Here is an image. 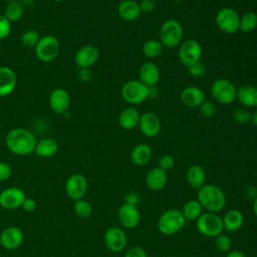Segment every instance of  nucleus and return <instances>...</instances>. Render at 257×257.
Segmentation results:
<instances>
[{
    "label": "nucleus",
    "instance_id": "1",
    "mask_svg": "<svg viewBox=\"0 0 257 257\" xmlns=\"http://www.w3.org/2000/svg\"><path fill=\"white\" fill-rule=\"evenodd\" d=\"M37 140L33 133L24 127H14L5 137L7 149L16 156H28L35 150Z\"/></svg>",
    "mask_w": 257,
    "mask_h": 257
},
{
    "label": "nucleus",
    "instance_id": "2",
    "mask_svg": "<svg viewBox=\"0 0 257 257\" xmlns=\"http://www.w3.org/2000/svg\"><path fill=\"white\" fill-rule=\"evenodd\" d=\"M197 200L208 212L218 213L226 205V196L223 190L212 184H205L198 190Z\"/></svg>",
    "mask_w": 257,
    "mask_h": 257
},
{
    "label": "nucleus",
    "instance_id": "3",
    "mask_svg": "<svg viewBox=\"0 0 257 257\" xmlns=\"http://www.w3.org/2000/svg\"><path fill=\"white\" fill-rule=\"evenodd\" d=\"M186 221L181 210L169 209L160 216L158 229L164 235H174L184 228Z\"/></svg>",
    "mask_w": 257,
    "mask_h": 257
},
{
    "label": "nucleus",
    "instance_id": "4",
    "mask_svg": "<svg viewBox=\"0 0 257 257\" xmlns=\"http://www.w3.org/2000/svg\"><path fill=\"white\" fill-rule=\"evenodd\" d=\"M120 95L122 99L130 104H141L149 98L150 87L144 84L141 80H128L122 84Z\"/></svg>",
    "mask_w": 257,
    "mask_h": 257
},
{
    "label": "nucleus",
    "instance_id": "5",
    "mask_svg": "<svg viewBox=\"0 0 257 257\" xmlns=\"http://www.w3.org/2000/svg\"><path fill=\"white\" fill-rule=\"evenodd\" d=\"M59 49L60 44L56 36L46 34L40 37L37 45L34 47V52L38 60L48 63L57 57Z\"/></svg>",
    "mask_w": 257,
    "mask_h": 257
},
{
    "label": "nucleus",
    "instance_id": "6",
    "mask_svg": "<svg viewBox=\"0 0 257 257\" xmlns=\"http://www.w3.org/2000/svg\"><path fill=\"white\" fill-rule=\"evenodd\" d=\"M183 39L182 24L176 19L166 20L160 28V41L164 47H177Z\"/></svg>",
    "mask_w": 257,
    "mask_h": 257
},
{
    "label": "nucleus",
    "instance_id": "7",
    "mask_svg": "<svg viewBox=\"0 0 257 257\" xmlns=\"http://www.w3.org/2000/svg\"><path fill=\"white\" fill-rule=\"evenodd\" d=\"M198 231L209 238H215L220 235L224 229L222 218L217 213L206 212L202 213L197 219Z\"/></svg>",
    "mask_w": 257,
    "mask_h": 257
},
{
    "label": "nucleus",
    "instance_id": "8",
    "mask_svg": "<svg viewBox=\"0 0 257 257\" xmlns=\"http://www.w3.org/2000/svg\"><path fill=\"white\" fill-rule=\"evenodd\" d=\"M211 94L218 102L230 104L236 99L237 89L229 79L218 78L211 85Z\"/></svg>",
    "mask_w": 257,
    "mask_h": 257
},
{
    "label": "nucleus",
    "instance_id": "9",
    "mask_svg": "<svg viewBox=\"0 0 257 257\" xmlns=\"http://www.w3.org/2000/svg\"><path fill=\"white\" fill-rule=\"evenodd\" d=\"M215 20L217 27L226 34H233L239 30L240 16L233 8H221L217 12Z\"/></svg>",
    "mask_w": 257,
    "mask_h": 257
},
{
    "label": "nucleus",
    "instance_id": "10",
    "mask_svg": "<svg viewBox=\"0 0 257 257\" xmlns=\"http://www.w3.org/2000/svg\"><path fill=\"white\" fill-rule=\"evenodd\" d=\"M88 189L87 179L79 173L70 175L64 185V190L67 197L72 201H78L83 199Z\"/></svg>",
    "mask_w": 257,
    "mask_h": 257
},
{
    "label": "nucleus",
    "instance_id": "11",
    "mask_svg": "<svg viewBox=\"0 0 257 257\" xmlns=\"http://www.w3.org/2000/svg\"><path fill=\"white\" fill-rule=\"evenodd\" d=\"M202 56V46L200 42L195 39H189L184 41L179 48L178 57L181 63L185 66H190L191 64L200 61Z\"/></svg>",
    "mask_w": 257,
    "mask_h": 257
},
{
    "label": "nucleus",
    "instance_id": "12",
    "mask_svg": "<svg viewBox=\"0 0 257 257\" xmlns=\"http://www.w3.org/2000/svg\"><path fill=\"white\" fill-rule=\"evenodd\" d=\"M26 196L22 189L9 187L0 193V206L5 210H16L21 208Z\"/></svg>",
    "mask_w": 257,
    "mask_h": 257
},
{
    "label": "nucleus",
    "instance_id": "13",
    "mask_svg": "<svg viewBox=\"0 0 257 257\" xmlns=\"http://www.w3.org/2000/svg\"><path fill=\"white\" fill-rule=\"evenodd\" d=\"M117 218L123 228L134 229L138 227L141 222V213L135 204L125 202L119 207Z\"/></svg>",
    "mask_w": 257,
    "mask_h": 257
},
{
    "label": "nucleus",
    "instance_id": "14",
    "mask_svg": "<svg viewBox=\"0 0 257 257\" xmlns=\"http://www.w3.org/2000/svg\"><path fill=\"white\" fill-rule=\"evenodd\" d=\"M104 244L106 248L114 253L121 252L127 242L126 235L124 231L119 227H110L104 233Z\"/></svg>",
    "mask_w": 257,
    "mask_h": 257
},
{
    "label": "nucleus",
    "instance_id": "15",
    "mask_svg": "<svg viewBox=\"0 0 257 257\" xmlns=\"http://www.w3.org/2000/svg\"><path fill=\"white\" fill-rule=\"evenodd\" d=\"M99 59V50L92 44H85L80 47L75 55L74 62L78 68H89Z\"/></svg>",
    "mask_w": 257,
    "mask_h": 257
},
{
    "label": "nucleus",
    "instance_id": "16",
    "mask_svg": "<svg viewBox=\"0 0 257 257\" xmlns=\"http://www.w3.org/2000/svg\"><path fill=\"white\" fill-rule=\"evenodd\" d=\"M48 102L50 108L55 113L63 114L68 110L70 106L71 97L66 89L62 87H57L50 92Z\"/></svg>",
    "mask_w": 257,
    "mask_h": 257
},
{
    "label": "nucleus",
    "instance_id": "17",
    "mask_svg": "<svg viewBox=\"0 0 257 257\" xmlns=\"http://www.w3.org/2000/svg\"><path fill=\"white\" fill-rule=\"evenodd\" d=\"M141 133L147 138L157 137L162 128L160 117L152 111H147L141 114L139 125Z\"/></svg>",
    "mask_w": 257,
    "mask_h": 257
},
{
    "label": "nucleus",
    "instance_id": "18",
    "mask_svg": "<svg viewBox=\"0 0 257 257\" xmlns=\"http://www.w3.org/2000/svg\"><path fill=\"white\" fill-rule=\"evenodd\" d=\"M24 241L23 231L16 226L5 228L0 234V244L6 250H15L19 248Z\"/></svg>",
    "mask_w": 257,
    "mask_h": 257
},
{
    "label": "nucleus",
    "instance_id": "19",
    "mask_svg": "<svg viewBox=\"0 0 257 257\" xmlns=\"http://www.w3.org/2000/svg\"><path fill=\"white\" fill-rule=\"evenodd\" d=\"M17 86L15 71L6 65L0 66V97L11 94Z\"/></svg>",
    "mask_w": 257,
    "mask_h": 257
},
{
    "label": "nucleus",
    "instance_id": "20",
    "mask_svg": "<svg viewBox=\"0 0 257 257\" xmlns=\"http://www.w3.org/2000/svg\"><path fill=\"white\" fill-rule=\"evenodd\" d=\"M139 80H141L148 87L155 86L158 84L161 77L160 68L155 62L146 61L139 69Z\"/></svg>",
    "mask_w": 257,
    "mask_h": 257
},
{
    "label": "nucleus",
    "instance_id": "21",
    "mask_svg": "<svg viewBox=\"0 0 257 257\" xmlns=\"http://www.w3.org/2000/svg\"><path fill=\"white\" fill-rule=\"evenodd\" d=\"M180 98L184 105L194 108L200 106L205 100V93L197 86H187L182 90Z\"/></svg>",
    "mask_w": 257,
    "mask_h": 257
},
{
    "label": "nucleus",
    "instance_id": "22",
    "mask_svg": "<svg viewBox=\"0 0 257 257\" xmlns=\"http://www.w3.org/2000/svg\"><path fill=\"white\" fill-rule=\"evenodd\" d=\"M168 175L167 172L161 168H153L149 171L146 177V184L149 189L153 191H160L167 185Z\"/></svg>",
    "mask_w": 257,
    "mask_h": 257
},
{
    "label": "nucleus",
    "instance_id": "23",
    "mask_svg": "<svg viewBox=\"0 0 257 257\" xmlns=\"http://www.w3.org/2000/svg\"><path fill=\"white\" fill-rule=\"evenodd\" d=\"M119 17L125 21H135L141 16L139 3L135 0H122L117 6Z\"/></svg>",
    "mask_w": 257,
    "mask_h": 257
},
{
    "label": "nucleus",
    "instance_id": "24",
    "mask_svg": "<svg viewBox=\"0 0 257 257\" xmlns=\"http://www.w3.org/2000/svg\"><path fill=\"white\" fill-rule=\"evenodd\" d=\"M140 117H141L140 111L137 108L130 106L120 111L117 120L121 128L125 131H131L139 125Z\"/></svg>",
    "mask_w": 257,
    "mask_h": 257
},
{
    "label": "nucleus",
    "instance_id": "25",
    "mask_svg": "<svg viewBox=\"0 0 257 257\" xmlns=\"http://www.w3.org/2000/svg\"><path fill=\"white\" fill-rule=\"evenodd\" d=\"M236 98L246 107L257 106V87L250 84L240 86L237 89Z\"/></svg>",
    "mask_w": 257,
    "mask_h": 257
},
{
    "label": "nucleus",
    "instance_id": "26",
    "mask_svg": "<svg viewBox=\"0 0 257 257\" xmlns=\"http://www.w3.org/2000/svg\"><path fill=\"white\" fill-rule=\"evenodd\" d=\"M58 151V143L52 138H44L37 141L34 153L40 158H51L56 155Z\"/></svg>",
    "mask_w": 257,
    "mask_h": 257
},
{
    "label": "nucleus",
    "instance_id": "27",
    "mask_svg": "<svg viewBox=\"0 0 257 257\" xmlns=\"http://www.w3.org/2000/svg\"><path fill=\"white\" fill-rule=\"evenodd\" d=\"M186 179L192 188L199 190L205 185L206 182L205 170L199 165H192L187 170Z\"/></svg>",
    "mask_w": 257,
    "mask_h": 257
},
{
    "label": "nucleus",
    "instance_id": "28",
    "mask_svg": "<svg viewBox=\"0 0 257 257\" xmlns=\"http://www.w3.org/2000/svg\"><path fill=\"white\" fill-rule=\"evenodd\" d=\"M223 227L228 232H235L239 230L243 223H244V217L243 214L236 209L229 210L224 217L222 218Z\"/></svg>",
    "mask_w": 257,
    "mask_h": 257
},
{
    "label": "nucleus",
    "instance_id": "29",
    "mask_svg": "<svg viewBox=\"0 0 257 257\" xmlns=\"http://www.w3.org/2000/svg\"><path fill=\"white\" fill-rule=\"evenodd\" d=\"M152 149L147 144L137 145L131 152V161L137 166L147 165L152 158Z\"/></svg>",
    "mask_w": 257,
    "mask_h": 257
},
{
    "label": "nucleus",
    "instance_id": "30",
    "mask_svg": "<svg viewBox=\"0 0 257 257\" xmlns=\"http://www.w3.org/2000/svg\"><path fill=\"white\" fill-rule=\"evenodd\" d=\"M3 15L11 22L19 21L24 15V6L20 1L8 2L4 8Z\"/></svg>",
    "mask_w": 257,
    "mask_h": 257
},
{
    "label": "nucleus",
    "instance_id": "31",
    "mask_svg": "<svg viewBox=\"0 0 257 257\" xmlns=\"http://www.w3.org/2000/svg\"><path fill=\"white\" fill-rule=\"evenodd\" d=\"M202 210H203V207L198 200H190L184 205L182 213L186 220L194 221L201 216Z\"/></svg>",
    "mask_w": 257,
    "mask_h": 257
},
{
    "label": "nucleus",
    "instance_id": "32",
    "mask_svg": "<svg viewBox=\"0 0 257 257\" xmlns=\"http://www.w3.org/2000/svg\"><path fill=\"white\" fill-rule=\"evenodd\" d=\"M163 44L161 43L160 40L157 39H148L147 41H145L142 47L143 53L148 58H156L160 56L163 52Z\"/></svg>",
    "mask_w": 257,
    "mask_h": 257
},
{
    "label": "nucleus",
    "instance_id": "33",
    "mask_svg": "<svg viewBox=\"0 0 257 257\" xmlns=\"http://www.w3.org/2000/svg\"><path fill=\"white\" fill-rule=\"evenodd\" d=\"M257 27V14L255 12L249 11L240 17L239 30L248 33L255 30Z\"/></svg>",
    "mask_w": 257,
    "mask_h": 257
},
{
    "label": "nucleus",
    "instance_id": "34",
    "mask_svg": "<svg viewBox=\"0 0 257 257\" xmlns=\"http://www.w3.org/2000/svg\"><path fill=\"white\" fill-rule=\"evenodd\" d=\"M74 214L80 219H87L92 214V206L88 201L83 199L75 201L73 204Z\"/></svg>",
    "mask_w": 257,
    "mask_h": 257
},
{
    "label": "nucleus",
    "instance_id": "35",
    "mask_svg": "<svg viewBox=\"0 0 257 257\" xmlns=\"http://www.w3.org/2000/svg\"><path fill=\"white\" fill-rule=\"evenodd\" d=\"M40 37V34L36 30L29 29L22 33L20 40L23 46L28 48H34L37 45Z\"/></svg>",
    "mask_w": 257,
    "mask_h": 257
},
{
    "label": "nucleus",
    "instance_id": "36",
    "mask_svg": "<svg viewBox=\"0 0 257 257\" xmlns=\"http://www.w3.org/2000/svg\"><path fill=\"white\" fill-rule=\"evenodd\" d=\"M215 245L216 248L221 252H228L232 247V241L231 238L226 234H220L217 237H215Z\"/></svg>",
    "mask_w": 257,
    "mask_h": 257
},
{
    "label": "nucleus",
    "instance_id": "37",
    "mask_svg": "<svg viewBox=\"0 0 257 257\" xmlns=\"http://www.w3.org/2000/svg\"><path fill=\"white\" fill-rule=\"evenodd\" d=\"M12 29V23L3 15L0 14V40L6 39Z\"/></svg>",
    "mask_w": 257,
    "mask_h": 257
},
{
    "label": "nucleus",
    "instance_id": "38",
    "mask_svg": "<svg viewBox=\"0 0 257 257\" xmlns=\"http://www.w3.org/2000/svg\"><path fill=\"white\" fill-rule=\"evenodd\" d=\"M233 118L238 123H247L251 121V112L246 108H238L234 111Z\"/></svg>",
    "mask_w": 257,
    "mask_h": 257
},
{
    "label": "nucleus",
    "instance_id": "39",
    "mask_svg": "<svg viewBox=\"0 0 257 257\" xmlns=\"http://www.w3.org/2000/svg\"><path fill=\"white\" fill-rule=\"evenodd\" d=\"M200 111H201L202 115H204L206 117H212L216 114L217 107H216L215 103H213L212 101L204 100L202 102V104L200 105Z\"/></svg>",
    "mask_w": 257,
    "mask_h": 257
},
{
    "label": "nucleus",
    "instance_id": "40",
    "mask_svg": "<svg viewBox=\"0 0 257 257\" xmlns=\"http://www.w3.org/2000/svg\"><path fill=\"white\" fill-rule=\"evenodd\" d=\"M188 71L192 76L201 77L206 72V65L200 60V61H197V62L191 64L190 66H188Z\"/></svg>",
    "mask_w": 257,
    "mask_h": 257
},
{
    "label": "nucleus",
    "instance_id": "41",
    "mask_svg": "<svg viewBox=\"0 0 257 257\" xmlns=\"http://www.w3.org/2000/svg\"><path fill=\"white\" fill-rule=\"evenodd\" d=\"M175 166V160L173 158V156L171 155H163L161 156V158L159 159V168H161L162 170L168 172L170 170H172Z\"/></svg>",
    "mask_w": 257,
    "mask_h": 257
},
{
    "label": "nucleus",
    "instance_id": "42",
    "mask_svg": "<svg viewBox=\"0 0 257 257\" xmlns=\"http://www.w3.org/2000/svg\"><path fill=\"white\" fill-rule=\"evenodd\" d=\"M12 174L11 166L6 162H0V182H4L10 178Z\"/></svg>",
    "mask_w": 257,
    "mask_h": 257
},
{
    "label": "nucleus",
    "instance_id": "43",
    "mask_svg": "<svg viewBox=\"0 0 257 257\" xmlns=\"http://www.w3.org/2000/svg\"><path fill=\"white\" fill-rule=\"evenodd\" d=\"M139 6L142 13H151L156 8V2L154 0H141Z\"/></svg>",
    "mask_w": 257,
    "mask_h": 257
},
{
    "label": "nucleus",
    "instance_id": "44",
    "mask_svg": "<svg viewBox=\"0 0 257 257\" xmlns=\"http://www.w3.org/2000/svg\"><path fill=\"white\" fill-rule=\"evenodd\" d=\"M124 257H148V255L145 249L139 246H135L126 251Z\"/></svg>",
    "mask_w": 257,
    "mask_h": 257
},
{
    "label": "nucleus",
    "instance_id": "45",
    "mask_svg": "<svg viewBox=\"0 0 257 257\" xmlns=\"http://www.w3.org/2000/svg\"><path fill=\"white\" fill-rule=\"evenodd\" d=\"M36 207H37L36 201H35L33 198H27V197L25 198V200L23 201L22 206H21V208H22L25 212H27V213H31V212L35 211Z\"/></svg>",
    "mask_w": 257,
    "mask_h": 257
},
{
    "label": "nucleus",
    "instance_id": "46",
    "mask_svg": "<svg viewBox=\"0 0 257 257\" xmlns=\"http://www.w3.org/2000/svg\"><path fill=\"white\" fill-rule=\"evenodd\" d=\"M77 77L81 82H88L92 77V72L89 68H79Z\"/></svg>",
    "mask_w": 257,
    "mask_h": 257
},
{
    "label": "nucleus",
    "instance_id": "47",
    "mask_svg": "<svg viewBox=\"0 0 257 257\" xmlns=\"http://www.w3.org/2000/svg\"><path fill=\"white\" fill-rule=\"evenodd\" d=\"M245 195H246L248 198L254 199V198L257 196V188H256V187H253V186L248 187V188L245 190Z\"/></svg>",
    "mask_w": 257,
    "mask_h": 257
},
{
    "label": "nucleus",
    "instance_id": "48",
    "mask_svg": "<svg viewBox=\"0 0 257 257\" xmlns=\"http://www.w3.org/2000/svg\"><path fill=\"white\" fill-rule=\"evenodd\" d=\"M226 257H246V255L239 250H233V251H230Z\"/></svg>",
    "mask_w": 257,
    "mask_h": 257
},
{
    "label": "nucleus",
    "instance_id": "49",
    "mask_svg": "<svg viewBox=\"0 0 257 257\" xmlns=\"http://www.w3.org/2000/svg\"><path fill=\"white\" fill-rule=\"evenodd\" d=\"M251 122L257 126V108L255 109V111L253 113H251Z\"/></svg>",
    "mask_w": 257,
    "mask_h": 257
},
{
    "label": "nucleus",
    "instance_id": "50",
    "mask_svg": "<svg viewBox=\"0 0 257 257\" xmlns=\"http://www.w3.org/2000/svg\"><path fill=\"white\" fill-rule=\"evenodd\" d=\"M253 212H254V215L257 218V196L253 200Z\"/></svg>",
    "mask_w": 257,
    "mask_h": 257
},
{
    "label": "nucleus",
    "instance_id": "51",
    "mask_svg": "<svg viewBox=\"0 0 257 257\" xmlns=\"http://www.w3.org/2000/svg\"><path fill=\"white\" fill-rule=\"evenodd\" d=\"M4 1H6L8 3V2H14V1H19V0H4Z\"/></svg>",
    "mask_w": 257,
    "mask_h": 257
},
{
    "label": "nucleus",
    "instance_id": "52",
    "mask_svg": "<svg viewBox=\"0 0 257 257\" xmlns=\"http://www.w3.org/2000/svg\"><path fill=\"white\" fill-rule=\"evenodd\" d=\"M51 1H53V2H62L64 0H51Z\"/></svg>",
    "mask_w": 257,
    "mask_h": 257
}]
</instances>
